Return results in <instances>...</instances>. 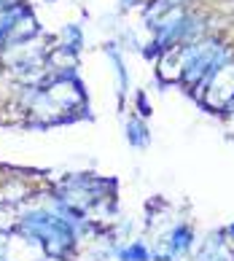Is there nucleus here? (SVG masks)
<instances>
[{"label": "nucleus", "mask_w": 234, "mask_h": 261, "mask_svg": "<svg viewBox=\"0 0 234 261\" xmlns=\"http://www.w3.org/2000/svg\"><path fill=\"white\" fill-rule=\"evenodd\" d=\"M183 46H170L156 57V75L162 84H180L183 81Z\"/></svg>", "instance_id": "1"}, {"label": "nucleus", "mask_w": 234, "mask_h": 261, "mask_svg": "<svg viewBox=\"0 0 234 261\" xmlns=\"http://www.w3.org/2000/svg\"><path fill=\"white\" fill-rule=\"evenodd\" d=\"M113 258L116 261H153V253L145 237H132L126 243H116Z\"/></svg>", "instance_id": "2"}, {"label": "nucleus", "mask_w": 234, "mask_h": 261, "mask_svg": "<svg viewBox=\"0 0 234 261\" xmlns=\"http://www.w3.org/2000/svg\"><path fill=\"white\" fill-rule=\"evenodd\" d=\"M148 129H145V121L140 119V116H132L129 124H126V140H129V146L135 148H143L145 143H148Z\"/></svg>", "instance_id": "3"}, {"label": "nucleus", "mask_w": 234, "mask_h": 261, "mask_svg": "<svg viewBox=\"0 0 234 261\" xmlns=\"http://www.w3.org/2000/svg\"><path fill=\"white\" fill-rule=\"evenodd\" d=\"M16 224H19L16 210L0 205V234H14V231H16Z\"/></svg>", "instance_id": "4"}, {"label": "nucleus", "mask_w": 234, "mask_h": 261, "mask_svg": "<svg viewBox=\"0 0 234 261\" xmlns=\"http://www.w3.org/2000/svg\"><path fill=\"white\" fill-rule=\"evenodd\" d=\"M221 231H223V237H226V243H234V221H231L229 226H223Z\"/></svg>", "instance_id": "5"}, {"label": "nucleus", "mask_w": 234, "mask_h": 261, "mask_svg": "<svg viewBox=\"0 0 234 261\" xmlns=\"http://www.w3.org/2000/svg\"><path fill=\"white\" fill-rule=\"evenodd\" d=\"M229 253H231V261H234V243H229Z\"/></svg>", "instance_id": "6"}]
</instances>
